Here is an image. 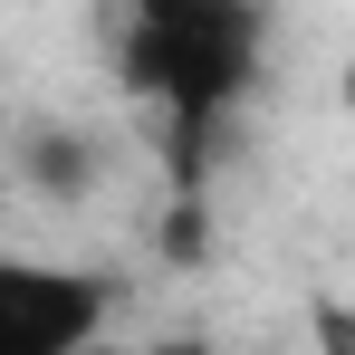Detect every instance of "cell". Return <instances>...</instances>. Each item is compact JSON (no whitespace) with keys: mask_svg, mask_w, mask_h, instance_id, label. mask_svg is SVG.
<instances>
[{"mask_svg":"<svg viewBox=\"0 0 355 355\" xmlns=\"http://www.w3.org/2000/svg\"><path fill=\"white\" fill-rule=\"evenodd\" d=\"M116 77L164 106L173 125V182L192 144L231 116L269 67V0H116V39H106Z\"/></svg>","mask_w":355,"mask_h":355,"instance_id":"1","label":"cell"},{"mask_svg":"<svg viewBox=\"0 0 355 355\" xmlns=\"http://www.w3.org/2000/svg\"><path fill=\"white\" fill-rule=\"evenodd\" d=\"M106 317H116L106 279L0 250V355H77L106 336Z\"/></svg>","mask_w":355,"mask_h":355,"instance_id":"2","label":"cell"},{"mask_svg":"<svg viewBox=\"0 0 355 355\" xmlns=\"http://www.w3.org/2000/svg\"><path fill=\"white\" fill-rule=\"evenodd\" d=\"M19 173L39 182L49 202H77V192L96 182V144H87V135H67V125H49V135H29V144H19Z\"/></svg>","mask_w":355,"mask_h":355,"instance_id":"3","label":"cell"}]
</instances>
